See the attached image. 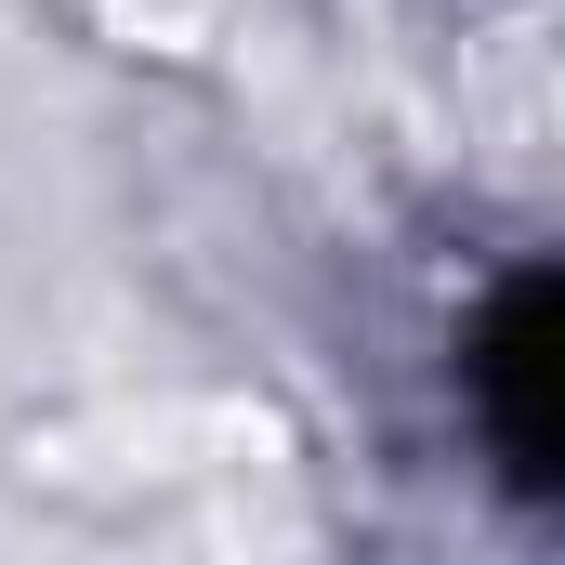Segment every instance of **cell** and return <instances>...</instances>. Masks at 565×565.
<instances>
[{"mask_svg":"<svg viewBox=\"0 0 565 565\" xmlns=\"http://www.w3.org/2000/svg\"><path fill=\"white\" fill-rule=\"evenodd\" d=\"M473 422H487V447H500V473L513 487H553V277H513L500 302H487V329H473Z\"/></svg>","mask_w":565,"mask_h":565,"instance_id":"cell-1","label":"cell"}]
</instances>
